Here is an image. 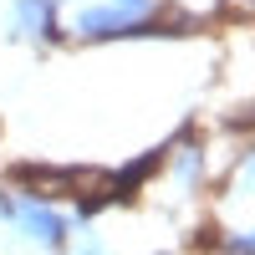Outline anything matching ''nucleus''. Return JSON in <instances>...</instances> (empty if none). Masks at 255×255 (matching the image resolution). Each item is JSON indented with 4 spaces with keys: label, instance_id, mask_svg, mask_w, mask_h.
<instances>
[{
    "label": "nucleus",
    "instance_id": "obj_1",
    "mask_svg": "<svg viewBox=\"0 0 255 255\" xmlns=\"http://www.w3.org/2000/svg\"><path fill=\"white\" fill-rule=\"evenodd\" d=\"M5 36L20 41V46H56L67 36V15H61L56 0H10L5 10Z\"/></svg>",
    "mask_w": 255,
    "mask_h": 255
}]
</instances>
